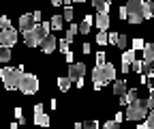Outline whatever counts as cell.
<instances>
[{
    "mask_svg": "<svg viewBox=\"0 0 154 129\" xmlns=\"http://www.w3.org/2000/svg\"><path fill=\"white\" fill-rule=\"evenodd\" d=\"M92 22H94V17H92V15H86L84 22H82V26H79V32H82V34H88L90 28H92Z\"/></svg>",
    "mask_w": 154,
    "mask_h": 129,
    "instance_id": "15",
    "label": "cell"
},
{
    "mask_svg": "<svg viewBox=\"0 0 154 129\" xmlns=\"http://www.w3.org/2000/svg\"><path fill=\"white\" fill-rule=\"evenodd\" d=\"M94 58H96V65H103L107 56H105V52H96V56H94Z\"/></svg>",
    "mask_w": 154,
    "mask_h": 129,
    "instance_id": "32",
    "label": "cell"
},
{
    "mask_svg": "<svg viewBox=\"0 0 154 129\" xmlns=\"http://www.w3.org/2000/svg\"><path fill=\"white\" fill-rule=\"evenodd\" d=\"M62 24H64V20H62V15H54V17H51V22H49V26H51L54 30H60V28H64Z\"/></svg>",
    "mask_w": 154,
    "mask_h": 129,
    "instance_id": "21",
    "label": "cell"
},
{
    "mask_svg": "<svg viewBox=\"0 0 154 129\" xmlns=\"http://www.w3.org/2000/svg\"><path fill=\"white\" fill-rule=\"evenodd\" d=\"M143 45H146L143 39H139V37H137V39H133V50H135V52H137V50H143Z\"/></svg>",
    "mask_w": 154,
    "mask_h": 129,
    "instance_id": "29",
    "label": "cell"
},
{
    "mask_svg": "<svg viewBox=\"0 0 154 129\" xmlns=\"http://www.w3.org/2000/svg\"><path fill=\"white\" fill-rule=\"evenodd\" d=\"M73 2H86V0H73Z\"/></svg>",
    "mask_w": 154,
    "mask_h": 129,
    "instance_id": "44",
    "label": "cell"
},
{
    "mask_svg": "<svg viewBox=\"0 0 154 129\" xmlns=\"http://www.w3.org/2000/svg\"><path fill=\"white\" fill-rule=\"evenodd\" d=\"M150 127H154V103H152L150 112H148V118H146V123H143V125H139V129H150Z\"/></svg>",
    "mask_w": 154,
    "mask_h": 129,
    "instance_id": "19",
    "label": "cell"
},
{
    "mask_svg": "<svg viewBox=\"0 0 154 129\" xmlns=\"http://www.w3.org/2000/svg\"><path fill=\"white\" fill-rule=\"evenodd\" d=\"M73 2V0H62V5H71Z\"/></svg>",
    "mask_w": 154,
    "mask_h": 129,
    "instance_id": "43",
    "label": "cell"
},
{
    "mask_svg": "<svg viewBox=\"0 0 154 129\" xmlns=\"http://www.w3.org/2000/svg\"><path fill=\"white\" fill-rule=\"evenodd\" d=\"M135 60V50L131 47H126V50H122V73H128V67H131V63Z\"/></svg>",
    "mask_w": 154,
    "mask_h": 129,
    "instance_id": "12",
    "label": "cell"
},
{
    "mask_svg": "<svg viewBox=\"0 0 154 129\" xmlns=\"http://www.w3.org/2000/svg\"><path fill=\"white\" fill-rule=\"evenodd\" d=\"M96 43H99V45H107V30H99V34H96Z\"/></svg>",
    "mask_w": 154,
    "mask_h": 129,
    "instance_id": "25",
    "label": "cell"
},
{
    "mask_svg": "<svg viewBox=\"0 0 154 129\" xmlns=\"http://www.w3.org/2000/svg\"><path fill=\"white\" fill-rule=\"evenodd\" d=\"M32 26H34V20H32V13H24L22 17H19V30H22V32L30 30Z\"/></svg>",
    "mask_w": 154,
    "mask_h": 129,
    "instance_id": "13",
    "label": "cell"
},
{
    "mask_svg": "<svg viewBox=\"0 0 154 129\" xmlns=\"http://www.w3.org/2000/svg\"><path fill=\"white\" fill-rule=\"evenodd\" d=\"M116 45H118L120 50H126V47H128V39H126V34H118V41H116Z\"/></svg>",
    "mask_w": 154,
    "mask_h": 129,
    "instance_id": "24",
    "label": "cell"
},
{
    "mask_svg": "<svg viewBox=\"0 0 154 129\" xmlns=\"http://www.w3.org/2000/svg\"><path fill=\"white\" fill-rule=\"evenodd\" d=\"M118 125H120L118 121H107V123H105L103 127H105V129H116V127H118Z\"/></svg>",
    "mask_w": 154,
    "mask_h": 129,
    "instance_id": "35",
    "label": "cell"
},
{
    "mask_svg": "<svg viewBox=\"0 0 154 129\" xmlns=\"http://www.w3.org/2000/svg\"><path fill=\"white\" fill-rule=\"evenodd\" d=\"M94 24H96V28L99 30H107L109 28V15H107V11H96V17H94Z\"/></svg>",
    "mask_w": 154,
    "mask_h": 129,
    "instance_id": "10",
    "label": "cell"
},
{
    "mask_svg": "<svg viewBox=\"0 0 154 129\" xmlns=\"http://www.w3.org/2000/svg\"><path fill=\"white\" fill-rule=\"evenodd\" d=\"M11 26V20L7 15H0V30H5V28H9Z\"/></svg>",
    "mask_w": 154,
    "mask_h": 129,
    "instance_id": "30",
    "label": "cell"
},
{
    "mask_svg": "<svg viewBox=\"0 0 154 129\" xmlns=\"http://www.w3.org/2000/svg\"><path fill=\"white\" fill-rule=\"evenodd\" d=\"M64 56H66V63H73V54L71 52H64Z\"/></svg>",
    "mask_w": 154,
    "mask_h": 129,
    "instance_id": "39",
    "label": "cell"
},
{
    "mask_svg": "<svg viewBox=\"0 0 154 129\" xmlns=\"http://www.w3.org/2000/svg\"><path fill=\"white\" fill-rule=\"evenodd\" d=\"M9 60H11V47L0 45V63H9Z\"/></svg>",
    "mask_w": 154,
    "mask_h": 129,
    "instance_id": "20",
    "label": "cell"
},
{
    "mask_svg": "<svg viewBox=\"0 0 154 129\" xmlns=\"http://www.w3.org/2000/svg\"><path fill=\"white\" fill-rule=\"evenodd\" d=\"M38 45H41V50H43L45 54H51V52L58 47V39H56L54 34H45V37H43V41L38 43Z\"/></svg>",
    "mask_w": 154,
    "mask_h": 129,
    "instance_id": "9",
    "label": "cell"
},
{
    "mask_svg": "<svg viewBox=\"0 0 154 129\" xmlns=\"http://www.w3.org/2000/svg\"><path fill=\"white\" fill-rule=\"evenodd\" d=\"M49 105H51V110H56V108H58V101H56V99H51V101H49Z\"/></svg>",
    "mask_w": 154,
    "mask_h": 129,
    "instance_id": "41",
    "label": "cell"
},
{
    "mask_svg": "<svg viewBox=\"0 0 154 129\" xmlns=\"http://www.w3.org/2000/svg\"><path fill=\"white\" fill-rule=\"evenodd\" d=\"M143 0H128V5H126V20L131 24H141L143 22Z\"/></svg>",
    "mask_w": 154,
    "mask_h": 129,
    "instance_id": "5",
    "label": "cell"
},
{
    "mask_svg": "<svg viewBox=\"0 0 154 129\" xmlns=\"http://www.w3.org/2000/svg\"><path fill=\"white\" fill-rule=\"evenodd\" d=\"M82 127H86V129H96V127H99V121H86V123H82Z\"/></svg>",
    "mask_w": 154,
    "mask_h": 129,
    "instance_id": "31",
    "label": "cell"
},
{
    "mask_svg": "<svg viewBox=\"0 0 154 129\" xmlns=\"http://www.w3.org/2000/svg\"><path fill=\"white\" fill-rule=\"evenodd\" d=\"M126 93V82L124 80H113V95H124Z\"/></svg>",
    "mask_w": 154,
    "mask_h": 129,
    "instance_id": "16",
    "label": "cell"
},
{
    "mask_svg": "<svg viewBox=\"0 0 154 129\" xmlns=\"http://www.w3.org/2000/svg\"><path fill=\"white\" fill-rule=\"evenodd\" d=\"M116 41H118V32H107V43L116 45Z\"/></svg>",
    "mask_w": 154,
    "mask_h": 129,
    "instance_id": "33",
    "label": "cell"
},
{
    "mask_svg": "<svg viewBox=\"0 0 154 129\" xmlns=\"http://www.w3.org/2000/svg\"><path fill=\"white\" fill-rule=\"evenodd\" d=\"M122 118H124V114H122V112H118V114H116V118H113V121H118V123H122Z\"/></svg>",
    "mask_w": 154,
    "mask_h": 129,
    "instance_id": "40",
    "label": "cell"
},
{
    "mask_svg": "<svg viewBox=\"0 0 154 129\" xmlns=\"http://www.w3.org/2000/svg\"><path fill=\"white\" fill-rule=\"evenodd\" d=\"M109 5H111V0H92V7L96 11H109Z\"/></svg>",
    "mask_w": 154,
    "mask_h": 129,
    "instance_id": "17",
    "label": "cell"
},
{
    "mask_svg": "<svg viewBox=\"0 0 154 129\" xmlns=\"http://www.w3.org/2000/svg\"><path fill=\"white\" fill-rule=\"evenodd\" d=\"M17 43V30L15 28H5V30H0V45H9L13 47Z\"/></svg>",
    "mask_w": 154,
    "mask_h": 129,
    "instance_id": "7",
    "label": "cell"
},
{
    "mask_svg": "<svg viewBox=\"0 0 154 129\" xmlns=\"http://www.w3.org/2000/svg\"><path fill=\"white\" fill-rule=\"evenodd\" d=\"M71 82H73V80H71L69 76H66V78H58V86H60L62 93H66V90L71 88Z\"/></svg>",
    "mask_w": 154,
    "mask_h": 129,
    "instance_id": "22",
    "label": "cell"
},
{
    "mask_svg": "<svg viewBox=\"0 0 154 129\" xmlns=\"http://www.w3.org/2000/svg\"><path fill=\"white\" fill-rule=\"evenodd\" d=\"M22 76H24L22 67H2L0 69V78H2L7 90H17L19 82H22Z\"/></svg>",
    "mask_w": 154,
    "mask_h": 129,
    "instance_id": "4",
    "label": "cell"
},
{
    "mask_svg": "<svg viewBox=\"0 0 154 129\" xmlns=\"http://www.w3.org/2000/svg\"><path fill=\"white\" fill-rule=\"evenodd\" d=\"M49 28H51V26H49V22H43V24L38 22V24H34L30 30H26V32H24V43H26L28 47H36L38 43L43 41V37H45V34H49Z\"/></svg>",
    "mask_w": 154,
    "mask_h": 129,
    "instance_id": "3",
    "label": "cell"
},
{
    "mask_svg": "<svg viewBox=\"0 0 154 129\" xmlns=\"http://www.w3.org/2000/svg\"><path fill=\"white\" fill-rule=\"evenodd\" d=\"M34 123H36V125H43V127L49 125V116L43 112V105H41V103L34 105Z\"/></svg>",
    "mask_w": 154,
    "mask_h": 129,
    "instance_id": "11",
    "label": "cell"
},
{
    "mask_svg": "<svg viewBox=\"0 0 154 129\" xmlns=\"http://www.w3.org/2000/svg\"><path fill=\"white\" fill-rule=\"evenodd\" d=\"M41 15H43L41 11H34V13H32V20H34V24H38V22H41Z\"/></svg>",
    "mask_w": 154,
    "mask_h": 129,
    "instance_id": "36",
    "label": "cell"
},
{
    "mask_svg": "<svg viewBox=\"0 0 154 129\" xmlns=\"http://www.w3.org/2000/svg\"><path fill=\"white\" fill-rule=\"evenodd\" d=\"M77 32H79V28H77V24H73V26L66 30V37H64V39H66L69 43H73V39H75V34H77Z\"/></svg>",
    "mask_w": 154,
    "mask_h": 129,
    "instance_id": "23",
    "label": "cell"
},
{
    "mask_svg": "<svg viewBox=\"0 0 154 129\" xmlns=\"http://www.w3.org/2000/svg\"><path fill=\"white\" fill-rule=\"evenodd\" d=\"M82 50H84V54H90V52H92V47H90V43H84V47H82Z\"/></svg>",
    "mask_w": 154,
    "mask_h": 129,
    "instance_id": "38",
    "label": "cell"
},
{
    "mask_svg": "<svg viewBox=\"0 0 154 129\" xmlns=\"http://www.w3.org/2000/svg\"><path fill=\"white\" fill-rule=\"evenodd\" d=\"M15 116H17V123L26 125V116H24V110L22 108H15Z\"/></svg>",
    "mask_w": 154,
    "mask_h": 129,
    "instance_id": "28",
    "label": "cell"
},
{
    "mask_svg": "<svg viewBox=\"0 0 154 129\" xmlns=\"http://www.w3.org/2000/svg\"><path fill=\"white\" fill-rule=\"evenodd\" d=\"M152 99L148 97V99H135V101H131V103H126L128 105V110H126V118L128 121H143L146 116H148V112H150V108H152Z\"/></svg>",
    "mask_w": 154,
    "mask_h": 129,
    "instance_id": "2",
    "label": "cell"
},
{
    "mask_svg": "<svg viewBox=\"0 0 154 129\" xmlns=\"http://www.w3.org/2000/svg\"><path fill=\"white\" fill-rule=\"evenodd\" d=\"M126 15H128V13H126V7H122V9H120V20H126Z\"/></svg>",
    "mask_w": 154,
    "mask_h": 129,
    "instance_id": "37",
    "label": "cell"
},
{
    "mask_svg": "<svg viewBox=\"0 0 154 129\" xmlns=\"http://www.w3.org/2000/svg\"><path fill=\"white\" fill-rule=\"evenodd\" d=\"M143 20H148V17H154V0H143Z\"/></svg>",
    "mask_w": 154,
    "mask_h": 129,
    "instance_id": "18",
    "label": "cell"
},
{
    "mask_svg": "<svg viewBox=\"0 0 154 129\" xmlns=\"http://www.w3.org/2000/svg\"><path fill=\"white\" fill-rule=\"evenodd\" d=\"M58 45H60V52H62V54L69 52V41H66V39H60V43H58Z\"/></svg>",
    "mask_w": 154,
    "mask_h": 129,
    "instance_id": "34",
    "label": "cell"
},
{
    "mask_svg": "<svg viewBox=\"0 0 154 129\" xmlns=\"http://www.w3.org/2000/svg\"><path fill=\"white\" fill-rule=\"evenodd\" d=\"M131 69H133L135 73H141V71H143V60H137V58H135V60L131 63Z\"/></svg>",
    "mask_w": 154,
    "mask_h": 129,
    "instance_id": "26",
    "label": "cell"
},
{
    "mask_svg": "<svg viewBox=\"0 0 154 129\" xmlns=\"http://www.w3.org/2000/svg\"><path fill=\"white\" fill-rule=\"evenodd\" d=\"M86 76V65L84 63H69V78L75 82Z\"/></svg>",
    "mask_w": 154,
    "mask_h": 129,
    "instance_id": "8",
    "label": "cell"
},
{
    "mask_svg": "<svg viewBox=\"0 0 154 129\" xmlns=\"http://www.w3.org/2000/svg\"><path fill=\"white\" fill-rule=\"evenodd\" d=\"M17 90H22L24 95H34L36 90H38V78L34 76V73H24Z\"/></svg>",
    "mask_w": 154,
    "mask_h": 129,
    "instance_id": "6",
    "label": "cell"
},
{
    "mask_svg": "<svg viewBox=\"0 0 154 129\" xmlns=\"http://www.w3.org/2000/svg\"><path fill=\"white\" fill-rule=\"evenodd\" d=\"M116 80V67L111 63H103V65H96L92 71V82H94V90H101L105 84Z\"/></svg>",
    "mask_w": 154,
    "mask_h": 129,
    "instance_id": "1",
    "label": "cell"
},
{
    "mask_svg": "<svg viewBox=\"0 0 154 129\" xmlns=\"http://www.w3.org/2000/svg\"><path fill=\"white\" fill-rule=\"evenodd\" d=\"M62 20H64V22H71V20H73V7H71V5H66V7H64Z\"/></svg>",
    "mask_w": 154,
    "mask_h": 129,
    "instance_id": "27",
    "label": "cell"
},
{
    "mask_svg": "<svg viewBox=\"0 0 154 129\" xmlns=\"http://www.w3.org/2000/svg\"><path fill=\"white\" fill-rule=\"evenodd\" d=\"M137 95H139V93H137L135 88H128L124 95H120V103H122V105H126V103H131V101L137 99Z\"/></svg>",
    "mask_w": 154,
    "mask_h": 129,
    "instance_id": "14",
    "label": "cell"
},
{
    "mask_svg": "<svg viewBox=\"0 0 154 129\" xmlns=\"http://www.w3.org/2000/svg\"><path fill=\"white\" fill-rule=\"evenodd\" d=\"M51 5H54V7H60V5H62V0H51Z\"/></svg>",
    "mask_w": 154,
    "mask_h": 129,
    "instance_id": "42",
    "label": "cell"
}]
</instances>
